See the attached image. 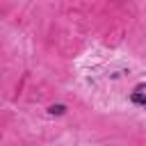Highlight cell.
<instances>
[{"mask_svg": "<svg viewBox=\"0 0 146 146\" xmlns=\"http://www.w3.org/2000/svg\"><path fill=\"white\" fill-rule=\"evenodd\" d=\"M48 114H52V116H62V114H66V105H62V103L50 105V107H48Z\"/></svg>", "mask_w": 146, "mask_h": 146, "instance_id": "1", "label": "cell"}, {"mask_svg": "<svg viewBox=\"0 0 146 146\" xmlns=\"http://www.w3.org/2000/svg\"><path fill=\"white\" fill-rule=\"evenodd\" d=\"M130 100H132V103H137V105H144V103H146V98H144V94H141V91H135V94L130 96Z\"/></svg>", "mask_w": 146, "mask_h": 146, "instance_id": "2", "label": "cell"}]
</instances>
